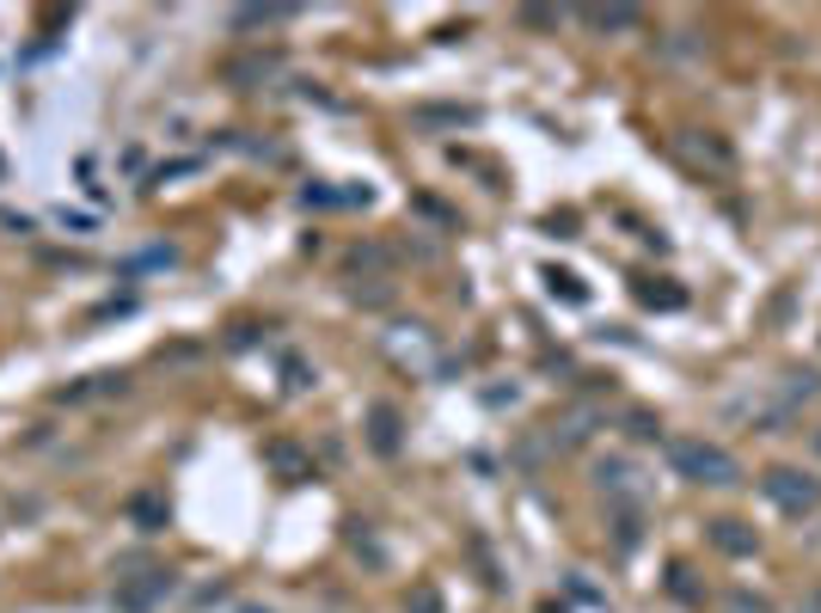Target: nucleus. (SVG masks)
Here are the masks:
<instances>
[{"mask_svg": "<svg viewBox=\"0 0 821 613\" xmlns=\"http://www.w3.org/2000/svg\"><path fill=\"white\" fill-rule=\"evenodd\" d=\"M668 460L687 485H711V491H729V485H742V467H736V454L717 448L705 436H675L668 441Z\"/></svg>", "mask_w": 821, "mask_h": 613, "instance_id": "nucleus-1", "label": "nucleus"}, {"mask_svg": "<svg viewBox=\"0 0 821 613\" xmlns=\"http://www.w3.org/2000/svg\"><path fill=\"white\" fill-rule=\"evenodd\" d=\"M173 595H178V571H166V564H147V571H135V576H117V589H111L117 613H154Z\"/></svg>", "mask_w": 821, "mask_h": 613, "instance_id": "nucleus-2", "label": "nucleus"}, {"mask_svg": "<svg viewBox=\"0 0 821 613\" xmlns=\"http://www.w3.org/2000/svg\"><path fill=\"white\" fill-rule=\"evenodd\" d=\"M760 491H767V503L784 509V516H815L821 509V479H809V472H797V467H772L767 479H760Z\"/></svg>", "mask_w": 821, "mask_h": 613, "instance_id": "nucleus-3", "label": "nucleus"}, {"mask_svg": "<svg viewBox=\"0 0 821 613\" xmlns=\"http://www.w3.org/2000/svg\"><path fill=\"white\" fill-rule=\"evenodd\" d=\"M368 448L381 454V460H393V454L405 448V417H398V405H368Z\"/></svg>", "mask_w": 821, "mask_h": 613, "instance_id": "nucleus-4", "label": "nucleus"}, {"mask_svg": "<svg viewBox=\"0 0 821 613\" xmlns=\"http://www.w3.org/2000/svg\"><path fill=\"white\" fill-rule=\"evenodd\" d=\"M705 533H711V547L729 552V559H755V552H760V533L748 528V521H736V516H717Z\"/></svg>", "mask_w": 821, "mask_h": 613, "instance_id": "nucleus-5", "label": "nucleus"}, {"mask_svg": "<svg viewBox=\"0 0 821 613\" xmlns=\"http://www.w3.org/2000/svg\"><path fill=\"white\" fill-rule=\"evenodd\" d=\"M270 74H277V55H239V62L221 67V81L239 86V93H252V86H264Z\"/></svg>", "mask_w": 821, "mask_h": 613, "instance_id": "nucleus-6", "label": "nucleus"}, {"mask_svg": "<svg viewBox=\"0 0 821 613\" xmlns=\"http://www.w3.org/2000/svg\"><path fill=\"white\" fill-rule=\"evenodd\" d=\"M129 521H135L142 533H159L166 521H173V503H166L159 491H142V497H129Z\"/></svg>", "mask_w": 821, "mask_h": 613, "instance_id": "nucleus-7", "label": "nucleus"}, {"mask_svg": "<svg viewBox=\"0 0 821 613\" xmlns=\"http://www.w3.org/2000/svg\"><path fill=\"white\" fill-rule=\"evenodd\" d=\"M264 460H270V467H277L282 479H289V485L313 479V467H306V454L294 448V441H270V448H264Z\"/></svg>", "mask_w": 821, "mask_h": 613, "instance_id": "nucleus-8", "label": "nucleus"}, {"mask_svg": "<svg viewBox=\"0 0 821 613\" xmlns=\"http://www.w3.org/2000/svg\"><path fill=\"white\" fill-rule=\"evenodd\" d=\"M583 19L595 31H632L637 25V7H583Z\"/></svg>", "mask_w": 821, "mask_h": 613, "instance_id": "nucleus-9", "label": "nucleus"}, {"mask_svg": "<svg viewBox=\"0 0 821 613\" xmlns=\"http://www.w3.org/2000/svg\"><path fill=\"white\" fill-rule=\"evenodd\" d=\"M589 424H595V412H570L564 424L552 429V441H558V448H583V441H589Z\"/></svg>", "mask_w": 821, "mask_h": 613, "instance_id": "nucleus-10", "label": "nucleus"}, {"mask_svg": "<svg viewBox=\"0 0 821 613\" xmlns=\"http://www.w3.org/2000/svg\"><path fill=\"white\" fill-rule=\"evenodd\" d=\"M277 19H294V7H239L233 31H258V25H277Z\"/></svg>", "mask_w": 821, "mask_h": 613, "instance_id": "nucleus-11", "label": "nucleus"}, {"mask_svg": "<svg viewBox=\"0 0 821 613\" xmlns=\"http://www.w3.org/2000/svg\"><path fill=\"white\" fill-rule=\"evenodd\" d=\"M595 479H601V491H632L637 472H632V460H601Z\"/></svg>", "mask_w": 821, "mask_h": 613, "instance_id": "nucleus-12", "label": "nucleus"}, {"mask_svg": "<svg viewBox=\"0 0 821 613\" xmlns=\"http://www.w3.org/2000/svg\"><path fill=\"white\" fill-rule=\"evenodd\" d=\"M637 301L644 306H680L687 289H675V282H637Z\"/></svg>", "mask_w": 821, "mask_h": 613, "instance_id": "nucleus-13", "label": "nucleus"}, {"mask_svg": "<svg viewBox=\"0 0 821 613\" xmlns=\"http://www.w3.org/2000/svg\"><path fill=\"white\" fill-rule=\"evenodd\" d=\"M545 289L558 294V301H589V289L576 277H570V270H545Z\"/></svg>", "mask_w": 821, "mask_h": 613, "instance_id": "nucleus-14", "label": "nucleus"}, {"mask_svg": "<svg viewBox=\"0 0 821 613\" xmlns=\"http://www.w3.org/2000/svg\"><path fill=\"white\" fill-rule=\"evenodd\" d=\"M405 613H441V589L436 583H417L405 595Z\"/></svg>", "mask_w": 821, "mask_h": 613, "instance_id": "nucleus-15", "label": "nucleus"}, {"mask_svg": "<svg viewBox=\"0 0 821 613\" xmlns=\"http://www.w3.org/2000/svg\"><path fill=\"white\" fill-rule=\"evenodd\" d=\"M729 613H767V601H760V595H736V601H729Z\"/></svg>", "mask_w": 821, "mask_h": 613, "instance_id": "nucleus-16", "label": "nucleus"}, {"mask_svg": "<svg viewBox=\"0 0 821 613\" xmlns=\"http://www.w3.org/2000/svg\"><path fill=\"white\" fill-rule=\"evenodd\" d=\"M656 429H663V424H656V417H644V412L632 417V436H644V441H649V436H656Z\"/></svg>", "mask_w": 821, "mask_h": 613, "instance_id": "nucleus-17", "label": "nucleus"}, {"mask_svg": "<svg viewBox=\"0 0 821 613\" xmlns=\"http://www.w3.org/2000/svg\"><path fill=\"white\" fill-rule=\"evenodd\" d=\"M239 613H270V607H258V601H246V607H239Z\"/></svg>", "mask_w": 821, "mask_h": 613, "instance_id": "nucleus-18", "label": "nucleus"}, {"mask_svg": "<svg viewBox=\"0 0 821 613\" xmlns=\"http://www.w3.org/2000/svg\"><path fill=\"white\" fill-rule=\"evenodd\" d=\"M809 448H815V454H821V429H815V436H809Z\"/></svg>", "mask_w": 821, "mask_h": 613, "instance_id": "nucleus-19", "label": "nucleus"}]
</instances>
